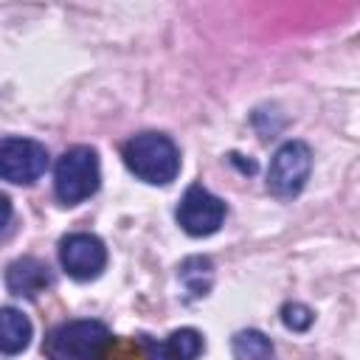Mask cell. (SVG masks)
I'll use <instances>...</instances> for the list:
<instances>
[{
    "instance_id": "1",
    "label": "cell",
    "mask_w": 360,
    "mask_h": 360,
    "mask_svg": "<svg viewBox=\"0 0 360 360\" xmlns=\"http://www.w3.org/2000/svg\"><path fill=\"white\" fill-rule=\"evenodd\" d=\"M121 158L127 163V169L152 186H166L177 177L180 172V152L174 146V141L163 132H141L132 135L124 149Z\"/></svg>"
},
{
    "instance_id": "2",
    "label": "cell",
    "mask_w": 360,
    "mask_h": 360,
    "mask_svg": "<svg viewBox=\"0 0 360 360\" xmlns=\"http://www.w3.org/2000/svg\"><path fill=\"white\" fill-rule=\"evenodd\" d=\"M112 346V335L101 321H68L56 326L48 340L45 352L51 360H104L107 349Z\"/></svg>"
},
{
    "instance_id": "3",
    "label": "cell",
    "mask_w": 360,
    "mask_h": 360,
    "mask_svg": "<svg viewBox=\"0 0 360 360\" xmlns=\"http://www.w3.org/2000/svg\"><path fill=\"white\" fill-rule=\"evenodd\" d=\"M101 169H98V152L93 146H70L53 169V191L59 202L76 205L98 191Z\"/></svg>"
},
{
    "instance_id": "4",
    "label": "cell",
    "mask_w": 360,
    "mask_h": 360,
    "mask_svg": "<svg viewBox=\"0 0 360 360\" xmlns=\"http://www.w3.org/2000/svg\"><path fill=\"white\" fill-rule=\"evenodd\" d=\"M309 169H312V152L304 141L281 143L267 166V191L281 200L295 197L309 177Z\"/></svg>"
},
{
    "instance_id": "5",
    "label": "cell",
    "mask_w": 360,
    "mask_h": 360,
    "mask_svg": "<svg viewBox=\"0 0 360 360\" xmlns=\"http://www.w3.org/2000/svg\"><path fill=\"white\" fill-rule=\"evenodd\" d=\"M48 169V149L31 138H0V180L31 186Z\"/></svg>"
},
{
    "instance_id": "6",
    "label": "cell",
    "mask_w": 360,
    "mask_h": 360,
    "mask_svg": "<svg viewBox=\"0 0 360 360\" xmlns=\"http://www.w3.org/2000/svg\"><path fill=\"white\" fill-rule=\"evenodd\" d=\"M174 217L188 236H211L219 231V225L225 219V202L219 197H214L208 188L194 183L186 188Z\"/></svg>"
},
{
    "instance_id": "7",
    "label": "cell",
    "mask_w": 360,
    "mask_h": 360,
    "mask_svg": "<svg viewBox=\"0 0 360 360\" xmlns=\"http://www.w3.org/2000/svg\"><path fill=\"white\" fill-rule=\"evenodd\" d=\"M59 262L76 281H90L107 267V248L96 233H68L59 239Z\"/></svg>"
},
{
    "instance_id": "8",
    "label": "cell",
    "mask_w": 360,
    "mask_h": 360,
    "mask_svg": "<svg viewBox=\"0 0 360 360\" xmlns=\"http://www.w3.org/2000/svg\"><path fill=\"white\" fill-rule=\"evenodd\" d=\"M48 284H51V270H48L45 262H39V259H34V256H22V259L11 262L8 270H6V287H8L14 295L34 298V295H39Z\"/></svg>"
},
{
    "instance_id": "9",
    "label": "cell",
    "mask_w": 360,
    "mask_h": 360,
    "mask_svg": "<svg viewBox=\"0 0 360 360\" xmlns=\"http://www.w3.org/2000/svg\"><path fill=\"white\" fill-rule=\"evenodd\" d=\"M143 346L149 349V360H197L202 352V335L186 326V329H174L160 343L143 340Z\"/></svg>"
},
{
    "instance_id": "10",
    "label": "cell",
    "mask_w": 360,
    "mask_h": 360,
    "mask_svg": "<svg viewBox=\"0 0 360 360\" xmlns=\"http://www.w3.org/2000/svg\"><path fill=\"white\" fill-rule=\"evenodd\" d=\"M31 343V321L17 307H0V352L20 354Z\"/></svg>"
},
{
    "instance_id": "11",
    "label": "cell",
    "mask_w": 360,
    "mask_h": 360,
    "mask_svg": "<svg viewBox=\"0 0 360 360\" xmlns=\"http://www.w3.org/2000/svg\"><path fill=\"white\" fill-rule=\"evenodd\" d=\"M233 354L239 360H273V343L259 329H242L233 335Z\"/></svg>"
},
{
    "instance_id": "12",
    "label": "cell",
    "mask_w": 360,
    "mask_h": 360,
    "mask_svg": "<svg viewBox=\"0 0 360 360\" xmlns=\"http://www.w3.org/2000/svg\"><path fill=\"white\" fill-rule=\"evenodd\" d=\"M211 270H214L211 259L191 256V259H186L180 264V278H183V284L188 287L191 295H205L208 287H211Z\"/></svg>"
},
{
    "instance_id": "13",
    "label": "cell",
    "mask_w": 360,
    "mask_h": 360,
    "mask_svg": "<svg viewBox=\"0 0 360 360\" xmlns=\"http://www.w3.org/2000/svg\"><path fill=\"white\" fill-rule=\"evenodd\" d=\"M312 321H315V315H312V309L307 304L292 301V304H284L281 307V323L287 329H292V332H307L312 326Z\"/></svg>"
},
{
    "instance_id": "14",
    "label": "cell",
    "mask_w": 360,
    "mask_h": 360,
    "mask_svg": "<svg viewBox=\"0 0 360 360\" xmlns=\"http://www.w3.org/2000/svg\"><path fill=\"white\" fill-rule=\"evenodd\" d=\"M8 217H11V200L0 191V228L8 222Z\"/></svg>"
}]
</instances>
